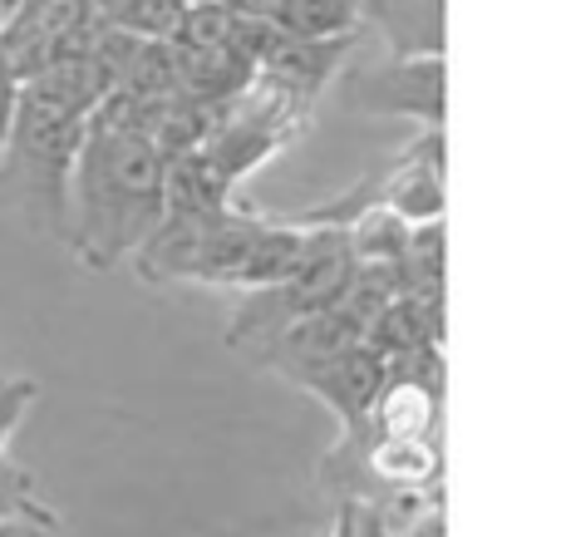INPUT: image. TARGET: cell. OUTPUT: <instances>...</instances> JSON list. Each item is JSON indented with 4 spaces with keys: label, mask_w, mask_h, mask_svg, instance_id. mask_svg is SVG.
<instances>
[{
    "label": "cell",
    "mask_w": 561,
    "mask_h": 537,
    "mask_svg": "<svg viewBox=\"0 0 561 537\" xmlns=\"http://www.w3.org/2000/svg\"><path fill=\"white\" fill-rule=\"evenodd\" d=\"M163 148L108 114L89 118L69 173L65 247L89 272H114L163 217Z\"/></svg>",
    "instance_id": "obj_1"
},
{
    "label": "cell",
    "mask_w": 561,
    "mask_h": 537,
    "mask_svg": "<svg viewBox=\"0 0 561 537\" xmlns=\"http://www.w3.org/2000/svg\"><path fill=\"white\" fill-rule=\"evenodd\" d=\"M99 15L89 0H39L0 20V59L15 79L39 75L45 65L89 49Z\"/></svg>",
    "instance_id": "obj_2"
},
{
    "label": "cell",
    "mask_w": 561,
    "mask_h": 537,
    "mask_svg": "<svg viewBox=\"0 0 561 537\" xmlns=\"http://www.w3.org/2000/svg\"><path fill=\"white\" fill-rule=\"evenodd\" d=\"M350 104L359 114L409 118L419 128H444V55H389L355 79Z\"/></svg>",
    "instance_id": "obj_3"
},
{
    "label": "cell",
    "mask_w": 561,
    "mask_h": 537,
    "mask_svg": "<svg viewBox=\"0 0 561 537\" xmlns=\"http://www.w3.org/2000/svg\"><path fill=\"white\" fill-rule=\"evenodd\" d=\"M385 375H389L385 355L369 351L365 341H355V345H345V351L296 370L290 380L335 410L340 430H345V444H350L359 430H369V410H375V395L385 390Z\"/></svg>",
    "instance_id": "obj_4"
},
{
    "label": "cell",
    "mask_w": 561,
    "mask_h": 537,
    "mask_svg": "<svg viewBox=\"0 0 561 537\" xmlns=\"http://www.w3.org/2000/svg\"><path fill=\"white\" fill-rule=\"evenodd\" d=\"M434 424H438V385L414 370L389 365L385 390L375 395V410H369V430L379 439H428Z\"/></svg>",
    "instance_id": "obj_5"
},
{
    "label": "cell",
    "mask_w": 561,
    "mask_h": 537,
    "mask_svg": "<svg viewBox=\"0 0 561 537\" xmlns=\"http://www.w3.org/2000/svg\"><path fill=\"white\" fill-rule=\"evenodd\" d=\"M359 15L389 39V55H444V0H359Z\"/></svg>",
    "instance_id": "obj_6"
},
{
    "label": "cell",
    "mask_w": 561,
    "mask_h": 537,
    "mask_svg": "<svg viewBox=\"0 0 561 537\" xmlns=\"http://www.w3.org/2000/svg\"><path fill=\"white\" fill-rule=\"evenodd\" d=\"M365 469L389 489H428L438 479V469H444V459H438L434 439H379L375 434Z\"/></svg>",
    "instance_id": "obj_7"
},
{
    "label": "cell",
    "mask_w": 561,
    "mask_h": 537,
    "mask_svg": "<svg viewBox=\"0 0 561 537\" xmlns=\"http://www.w3.org/2000/svg\"><path fill=\"white\" fill-rule=\"evenodd\" d=\"M276 30L290 39H340L359 35L365 15H359V0H280Z\"/></svg>",
    "instance_id": "obj_8"
},
{
    "label": "cell",
    "mask_w": 561,
    "mask_h": 537,
    "mask_svg": "<svg viewBox=\"0 0 561 537\" xmlns=\"http://www.w3.org/2000/svg\"><path fill=\"white\" fill-rule=\"evenodd\" d=\"M39 509H45V503L35 499V479H30L10 454H0V523L25 518V513H39Z\"/></svg>",
    "instance_id": "obj_9"
},
{
    "label": "cell",
    "mask_w": 561,
    "mask_h": 537,
    "mask_svg": "<svg viewBox=\"0 0 561 537\" xmlns=\"http://www.w3.org/2000/svg\"><path fill=\"white\" fill-rule=\"evenodd\" d=\"M39 400V385L35 380H0V454H5V444L15 439V430H20V420L30 414V404Z\"/></svg>",
    "instance_id": "obj_10"
},
{
    "label": "cell",
    "mask_w": 561,
    "mask_h": 537,
    "mask_svg": "<svg viewBox=\"0 0 561 537\" xmlns=\"http://www.w3.org/2000/svg\"><path fill=\"white\" fill-rule=\"evenodd\" d=\"M15 104H20V79L5 69V59H0V144H5L10 124H15Z\"/></svg>",
    "instance_id": "obj_11"
},
{
    "label": "cell",
    "mask_w": 561,
    "mask_h": 537,
    "mask_svg": "<svg viewBox=\"0 0 561 537\" xmlns=\"http://www.w3.org/2000/svg\"><path fill=\"white\" fill-rule=\"evenodd\" d=\"M232 15H242V20H272L276 25V10H280V0H222Z\"/></svg>",
    "instance_id": "obj_12"
},
{
    "label": "cell",
    "mask_w": 561,
    "mask_h": 537,
    "mask_svg": "<svg viewBox=\"0 0 561 537\" xmlns=\"http://www.w3.org/2000/svg\"><path fill=\"white\" fill-rule=\"evenodd\" d=\"M25 5H39V0H0V20L15 15V10H25Z\"/></svg>",
    "instance_id": "obj_13"
}]
</instances>
